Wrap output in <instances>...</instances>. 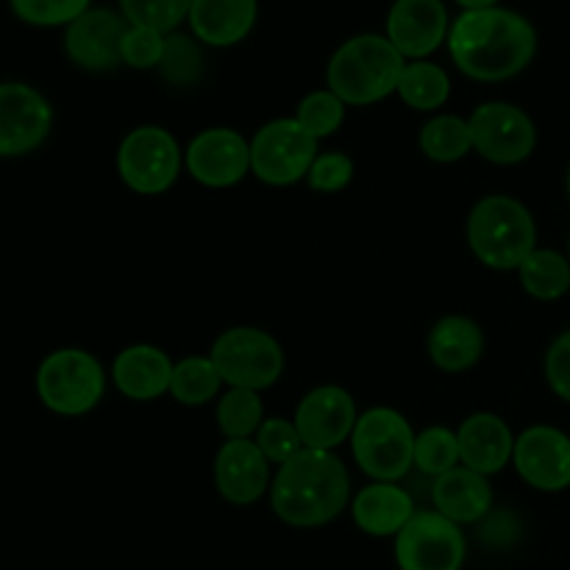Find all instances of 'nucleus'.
<instances>
[{"mask_svg":"<svg viewBox=\"0 0 570 570\" xmlns=\"http://www.w3.org/2000/svg\"><path fill=\"white\" fill-rule=\"evenodd\" d=\"M449 9L443 0H395L384 37L406 61H421L449 42Z\"/></svg>","mask_w":570,"mask_h":570,"instance_id":"f3484780","label":"nucleus"},{"mask_svg":"<svg viewBox=\"0 0 570 570\" xmlns=\"http://www.w3.org/2000/svg\"><path fill=\"white\" fill-rule=\"evenodd\" d=\"M415 438L399 410L373 406L362 412L351 434V454L373 482H401L415 468Z\"/></svg>","mask_w":570,"mask_h":570,"instance_id":"39448f33","label":"nucleus"},{"mask_svg":"<svg viewBox=\"0 0 570 570\" xmlns=\"http://www.w3.org/2000/svg\"><path fill=\"white\" fill-rule=\"evenodd\" d=\"M421 150L438 165H454L473 150L471 122L456 115H438L421 128Z\"/></svg>","mask_w":570,"mask_h":570,"instance_id":"bb28decb","label":"nucleus"},{"mask_svg":"<svg viewBox=\"0 0 570 570\" xmlns=\"http://www.w3.org/2000/svg\"><path fill=\"white\" fill-rule=\"evenodd\" d=\"M523 289L538 301H557L570 289V259L560 250L534 248L518 267Z\"/></svg>","mask_w":570,"mask_h":570,"instance_id":"a878e982","label":"nucleus"},{"mask_svg":"<svg viewBox=\"0 0 570 570\" xmlns=\"http://www.w3.org/2000/svg\"><path fill=\"white\" fill-rule=\"evenodd\" d=\"M254 443L259 445V451L267 456V462L278 468L304 451L298 429H295V423L287 421V417H265V423H262L259 432H256Z\"/></svg>","mask_w":570,"mask_h":570,"instance_id":"f704fd0d","label":"nucleus"},{"mask_svg":"<svg viewBox=\"0 0 570 570\" xmlns=\"http://www.w3.org/2000/svg\"><path fill=\"white\" fill-rule=\"evenodd\" d=\"M256 17L259 0H193L187 22L198 42L209 48H232L254 31Z\"/></svg>","mask_w":570,"mask_h":570,"instance_id":"5701e85b","label":"nucleus"},{"mask_svg":"<svg viewBox=\"0 0 570 570\" xmlns=\"http://www.w3.org/2000/svg\"><path fill=\"white\" fill-rule=\"evenodd\" d=\"M223 384L262 393L284 373V348L271 332L256 326L226 328L209 351Z\"/></svg>","mask_w":570,"mask_h":570,"instance_id":"0eeeda50","label":"nucleus"},{"mask_svg":"<svg viewBox=\"0 0 570 570\" xmlns=\"http://www.w3.org/2000/svg\"><path fill=\"white\" fill-rule=\"evenodd\" d=\"M449 53L460 72L473 81H510L532 65L538 31L527 17L504 6L462 11L451 22Z\"/></svg>","mask_w":570,"mask_h":570,"instance_id":"f257e3e1","label":"nucleus"},{"mask_svg":"<svg viewBox=\"0 0 570 570\" xmlns=\"http://www.w3.org/2000/svg\"><path fill=\"white\" fill-rule=\"evenodd\" d=\"M456 3H460L465 11H476V9H493V6H499L501 0H456Z\"/></svg>","mask_w":570,"mask_h":570,"instance_id":"ea45409f","label":"nucleus"},{"mask_svg":"<svg viewBox=\"0 0 570 570\" xmlns=\"http://www.w3.org/2000/svg\"><path fill=\"white\" fill-rule=\"evenodd\" d=\"M131 22L115 9H87L65 28V53L87 72H109L122 65V39Z\"/></svg>","mask_w":570,"mask_h":570,"instance_id":"ddd939ff","label":"nucleus"},{"mask_svg":"<svg viewBox=\"0 0 570 570\" xmlns=\"http://www.w3.org/2000/svg\"><path fill=\"white\" fill-rule=\"evenodd\" d=\"M465 557V532L438 510H417L395 538L399 570H462Z\"/></svg>","mask_w":570,"mask_h":570,"instance_id":"9d476101","label":"nucleus"},{"mask_svg":"<svg viewBox=\"0 0 570 570\" xmlns=\"http://www.w3.org/2000/svg\"><path fill=\"white\" fill-rule=\"evenodd\" d=\"M223 379L212 356H184L173 367L170 395L184 406H204L220 395Z\"/></svg>","mask_w":570,"mask_h":570,"instance_id":"cd10ccee","label":"nucleus"},{"mask_svg":"<svg viewBox=\"0 0 570 570\" xmlns=\"http://www.w3.org/2000/svg\"><path fill=\"white\" fill-rule=\"evenodd\" d=\"M53 109L39 89L20 81L0 83V156H26L48 139Z\"/></svg>","mask_w":570,"mask_h":570,"instance_id":"2eb2a0df","label":"nucleus"},{"mask_svg":"<svg viewBox=\"0 0 570 570\" xmlns=\"http://www.w3.org/2000/svg\"><path fill=\"white\" fill-rule=\"evenodd\" d=\"M568 195H570V167H568Z\"/></svg>","mask_w":570,"mask_h":570,"instance_id":"a19ab883","label":"nucleus"},{"mask_svg":"<svg viewBox=\"0 0 570 570\" xmlns=\"http://www.w3.org/2000/svg\"><path fill=\"white\" fill-rule=\"evenodd\" d=\"M546 382L570 404V328L551 343L549 354H546Z\"/></svg>","mask_w":570,"mask_h":570,"instance_id":"4c0bfd02","label":"nucleus"},{"mask_svg":"<svg viewBox=\"0 0 570 570\" xmlns=\"http://www.w3.org/2000/svg\"><path fill=\"white\" fill-rule=\"evenodd\" d=\"M271 462L254 440H226L215 456V488L228 504L250 507L271 493Z\"/></svg>","mask_w":570,"mask_h":570,"instance_id":"a211bd4d","label":"nucleus"},{"mask_svg":"<svg viewBox=\"0 0 570 570\" xmlns=\"http://www.w3.org/2000/svg\"><path fill=\"white\" fill-rule=\"evenodd\" d=\"M159 72L173 87H195L204 78V50L187 33H167Z\"/></svg>","mask_w":570,"mask_h":570,"instance_id":"c756f323","label":"nucleus"},{"mask_svg":"<svg viewBox=\"0 0 570 570\" xmlns=\"http://www.w3.org/2000/svg\"><path fill=\"white\" fill-rule=\"evenodd\" d=\"M406 59L382 33H356L345 39L326 67V89L345 106H373L399 92Z\"/></svg>","mask_w":570,"mask_h":570,"instance_id":"7ed1b4c3","label":"nucleus"},{"mask_svg":"<svg viewBox=\"0 0 570 570\" xmlns=\"http://www.w3.org/2000/svg\"><path fill=\"white\" fill-rule=\"evenodd\" d=\"M161 56H165V33L150 31V28L131 26L122 39V65L134 70H159Z\"/></svg>","mask_w":570,"mask_h":570,"instance_id":"e433bc0d","label":"nucleus"},{"mask_svg":"<svg viewBox=\"0 0 570 570\" xmlns=\"http://www.w3.org/2000/svg\"><path fill=\"white\" fill-rule=\"evenodd\" d=\"M468 245L490 271H518L538 248V223L512 195H488L468 215Z\"/></svg>","mask_w":570,"mask_h":570,"instance_id":"20e7f679","label":"nucleus"},{"mask_svg":"<svg viewBox=\"0 0 570 570\" xmlns=\"http://www.w3.org/2000/svg\"><path fill=\"white\" fill-rule=\"evenodd\" d=\"M356 421H360V410H356L354 395L337 384L309 390L293 417L304 449L315 451H334L337 445L348 443Z\"/></svg>","mask_w":570,"mask_h":570,"instance_id":"f8f14e48","label":"nucleus"},{"mask_svg":"<svg viewBox=\"0 0 570 570\" xmlns=\"http://www.w3.org/2000/svg\"><path fill=\"white\" fill-rule=\"evenodd\" d=\"M484 332L473 317L449 315L429 332V356L443 373H465L482 360Z\"/></svg>","mask_w":570,"mask_h":570,"instance_id":"b1692460","label":"nucleus"},{"mask_svg":"<svg viewBox=\"0 0 570 570\" xmlns=\"http://www.w3.org/2000/svg\"><path fill=\"white\" fill-rule=\"evenodd\" d=\"M184 150L178 139L161 126H137L117 148L120 181L137 195H161L178 181Z\"/></svg>","mask_w":570,"mask_h":570,"instance_id":"6e6552de","label":"nucleus"},{"mask_svg":"<svg viewBox=\"0 0 570 570\" xmlns=\"http://www.w3.org/2000/svg\"><path fill=\"white\" fill-rule=\"evenodd\" d=\"M262 423H265V404L254 390L228 387L217 401V429L226 440L256 438Z\"/></svg>","mask_w":570,"mask_h":570,"instance_id":"c85d7f7f","label":"nucleus"},{"mask_svg":"<svg viewBox=\"0 0 570 570\" xmlns=\"http://www.w3.org/2000/svg\"><path fill=\"white\" fill-rule=\"evenodd\" d=\"M521 532V523L512 512H490L482 523H479V538L490 546H510Z\"/></svg>","mask_w":570,"mask_h":570,"instance_id":"58836bf2","label":"nucleus"},{"mask_svg":"<svg viewBox=\"0 0 570 570\" xmlns=\"http://www.w3.org/2000/svg\"><path fill=\"white\" fill-rule=\"evenodd\" d=\"M267 495L276 518L287 527H326L351 507L348 468L334 451L304 449L278 468Z\"/></svg>","mask_w":570,"mask_h":570,"instance_id":"f03ea898","label":"nucleus"},{"mask_svg":"<svg viewBox=\"0 0 570 570\" xmlns=\"http://www.w3.org/2000/svg\"><path fill=\"white\" fill-rule=\"evenodd\" d=\"M184 167L209 189L237 187L250 173V139L226 126L206 128L184 150Z\"/></svg>","mask_w":570,"mask_h":570,"instance_id":"4468645a","label":"nucleus"},{"mask_svg":"<svg viewBox=\"0 0 570 570\" xmlns=\"http://www.w3.org/2000/svg\"><path fill=\"white\" fill-rule=\"evenodd\" d=\"M317 139L295 117L265 122L250 139V173L271 187L304 181L321 148Z\"/></svg>","mask_w":570,"mask_h":570,"instance_id":"1a4fd4ad","label":"nucleus"},{"mask_svg":"<svg viewBox=\"0 0 570 570\" xmlns=\"http://www.w3.org/2000/svg\"><path fill=\"white\" fill-rule=\"evenodd\" d=\"M92 0H9L11 11L20 17L22 22L37 28H56L70 26L72 20L92 9Z\"/></svg>","mask_w":570,"mask_h":570,"instance_id":"72a5a7b5","label":"nucleus"},{"mask_svg":"<svg viewBox=\"0 0 570 570\" xmlns=\"http://www.w3.org/2000/svg\"><path fill=\"white\" fill-rule=\"evenodd\" d=\"M37 395L56 415H87L106 395L104 365L83 348L53 351L37 371Z\"/></svg>","mask_w":570,"mask_h":570,"instance_id":"423d86ee","label":"nucleus"},{"mask_svg":"<svg viewBox=\"0 0 570 570\" xmlns=\"http://www.w3.org/2000/svg\"><path fill=\"white\" fill-rule=\"evenodd\" d=\"M460 440L445 426H429L415 438V468L423 476H443L460 468Z\"/></svg>","mask_w":570,"mask_h":570,"instance_id":"7c9ffc66","label":"nucleus"},{"mask_svg":"<svg viewBox=\"0 0 570 570\" xmlns=\"http://www.w3.org/2000/svg\"><path fill=\"white\" fill-rule=\"evenodd\" d=\"M432 504L456 527H479L493 512V488L488 476L460 465L432 479Z\"/></svg>","mask_w":570,"mask_h":570,"instance_id":"412c9836","label":"nucleus"},{"mask_svg":"<svg viewBox=\"0 0 570 570\" xmlns=\"http://www.w3.org/2000/svg\"><path fill=\"white\" fill-rule=\"evenodd\" d=\"M460 440V462L482 476H495L504 471L515 454V434L504 417L493 412H476L465 417L456 429Z\"/></svg>","mask_w":570,"mask_h":570,"instance_id":"6ab92c4d","label":"nucleus"},{"mask_svg":"<svg viewBox=\"0 0 570 570\" xmlns=\"http://www.w3.org/2000/svg\"><path fill=\"white\" fill-rule=\"evenodd\" d=\"M473 134V150L493 165H521L538 148V126L518 106L504 100H488L468 117Z\"/></svg>","mask_w":570,"mask_h":570,"instance_id":"9b49d317","label":"nucleus"},{"mask_svg":"<svg viewBox=\"0 0 570 570\" xmlns=\"http://www.w3.org/2000/svg\"><path fill=\"white\" fill-rule=\"evenodd\" d=\"M295 120L321 142V139L340 131V126L345 122V104L332 89H317V92L301 98L298 109H295Z\"/></svg>","mask_w":570,"mask_h":570,"instance_id":"473e14b6","label":"nucleus"},{"mask_svg":"<svg viewBox=\"0 0 570 570\" xmlns=\"http://www.w3.org/2000/svg\"><path fill=\"white\" fill-rule=\"evenodd\" d=\"M415 512V499L399 482H371L351 501L356 529L367 538H399Z\"/></svg>","mask_w":570,"mask_h":570,"instance_id":"4be33fe9","label":"nucleus"},{"mask_svg":"<svg viewBox=\"0 0 570 570\" xmlns=\"http://www.w3.org/2000/svg\"><path fill=\"white\" fill-rule=\"evenodd\" d=\"M193 0H120V11L131 26L173 33L189 17Z\"/></svg>","mask_w":570,"mask_h":570,"instance_id":"2f4dec72","label":"nucleus"},{"mask_svg":"<svg viewBox=\"0 0 570 570\" xmlns=\"http://www.w3.org/2000/svg\"><path fill=\"white\" fill-rule=\"evenodd\" d=\"M568 259H570V239H568Z\"/></svg>","mask_w":570,"mask_h":570,"instance_id":"79ce46f5","label":"nucleus"},{"mask_svg":"<svg viewBox=\"0 0 570 570\" xmlns=\"http://www.w3.org/2000/svg\"><path fill=\"white\" fill-rule=\"evenodd\" d=\"M176 362L161 348L137 343L122 348L111 362V382L117 393L131 401H156L170 393Z\"/></svg>","mask_w":570,"mask_h":570,"instance_id":"aec40b11","label":"nucleus"},{"mask_svg":"<svg viewBox=\"0 0 570 570\" xmlns=\"http://www.w3.org/2000/svg\"><path fill=\"white\" fill-rule=\"evenodd\" d=\"M518 476L540 493L570 488V438L554 426H532L515 438L512 454Z\"/></svg>","mask_w":570,"mask_h":570,"instance_id":"dca6fc26","label":"nucleus"},{"mask_svg":"<svg viewBox=\"0 0 570 570\" xmlns=\"http://www.w3.org/2000/svg\"><path fill=\"white\" fill-rule=\"evenodd\" d=\"M399 98L415 111H434L451 98V78L434 61H406L399 81Z\"/></svg>","mask_w":570,"mask_h":570,"instance_id":"393cba45","label":"nucleus"},{"mask_svg":"<svg viewBox=\"0 0 570 570\" xmlns=\"http://www.w3.org/2000/svg\"><path fill=\"white\" fill-rule=\"evenodd\" d=\"M351 181H354V159L345 156L343 150L317 154L309 173H306V184H309V189H315V193H343Z\"/></svg>","mask_w":570,"mask_h":570,"instance_id":"c9c22d12","label":"nucleus"}]
</instances>
